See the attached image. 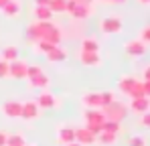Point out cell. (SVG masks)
Masks as SVG:
<instances>
[{
    "instance_id": "obj_1",
    "label": "cell",
    "mask_w": 150,
    "mask_h": 146,
    "mask_svg": "<svg viewBox=\"0 0 150 146\" xmlns=\"http://www.w3.org/2000/svg\"><path fill=\"white\" fill-rule=\"evenodd\" d=\"M26 41H30V43L47 41V43H53V45H61L63 30L53 21H35V23H30L26 26Z\"/></svg>"
},
{
    "instance_id": "obj_2",
    "label": "cell",
    "mask_w": 150,
    "mask_h": 146,
    "mask_svg": "<svg viewBox=\"0 0 150 146\" xmlns=\"http://www.w3.org/2000/svg\"><path fill=\"white\" fill-rule=\"evenodd\" d=\"M83 120H85V128L91 132V134H100L101 128H103V122H105V116L101 110H93V108H85L83 112Z\"/></svg>"
},
{
    "instance_id": "obj_3",
    "label": "cell",
    "mask_w": 150,
    "mask_h": 146,
    "mask_svg": "<svg viewBox=\"0 0 150 146\" xmlns=\"http://www.w3.org/2000/svg\"><path fill=\"white\" fill-rule=\"evenodd\" d=\"M101 112H103L105 120L120 122V124H122V120L128 116V106H126L124 101H120V99H114L112 103L103 106V108H101Z\"/></svg>"
},
{
    "instance_id": "obj_4",
    "label": "cell",
    "mask_w": 150,
    "mask_h": 146,
    "mask_svg": "<svg viewBox=\"0 0 150 146\" xmlns=\"http://www.w3.org/2000/svg\"><path fill=\"white\" fill-rule=\"evenodd\" d=\"M100 28H101V33H105V35H118V33H122L124 23H122L120 16H105L100 23Z\"/></svg>"
},
{
    "instance_id": "obj_5",
    "label": "cell",
    "mask_w": 150,
    "mask_h": 146,
    "mask_svg": "<svg viewBox=\"0 0 150 146\" xmlns=\"http://www.w3.org/2000/svg\"><path fill=\"white\" fill-rule=\"evenodd\" d=\"M26 69H28V63L23 61V59H14L8 63V77L21 81V79H26Z\"/></svg>"
},
{
    "instance_id": "obj_6",
    "label": "cell",
    "mask_w": 150,
    "mask_h": 146,
    "mask_svg": "<svg viewBox=\"0 0 150 146\" xmlns=\"http://www.w3.org/2000/svg\"><path fill=\"white\" fill-rule=\"evenodd\" d=\"M37 103H39V108H41V110H55V108H59V106H61V103H59V99H57V96H55V94H51V91H47V89H43V91L39 94Z\"/></svg>"
},
{
    "instance_id": "obj_7",
    "label": "cell",
    "mask_w": 150,
    "mask_h": 146,
    "mask_svg": "<svg viewBox=\"0 0 150 146\" xmlns=\"http://www.w3.org/2000/svg\"><path fill=\"white\" fill-rule=\"evenodd\" d=\"M77 59H79V63L85 65V67H100L101 65V55L100 53H89V51H81V49H79Z\"/></svg>"
},
{
    "instance_id": "obj_8",
    "label": "cell",
    "mask_w": 150,
    "mask_h": 146,
    "mask_svg": "<svg viewBox=\"0 0 150 146\" xmlns=\"http://www.w3.org/2000/svg\"><path fill=\"white\" fill-rule=\"evenodd\" d=\"M41 116V108H39V103L37 101H25L23 103V112H21V118L26 122H33V120H37Z\"/></svg>"
},
{
    "instance_id": "obj_9",
    "label": "cell",
    "mask_w": 150,
    "mask_h": 146,
    "mask_svg": "<svg viewBox=\"0 0 150 146\" xmlns=\"http://www.w3.org/2000/svg\"><path fill=\"white\" fill-rule=\"evenodd\" d=\"M124 51H126V55L128 57H142L144 53H146V45L140 41V39H134V41H128L124 45Z\"/></svg>"
},
{
    "instance_id": "obj_10",
    "label": "cell",
    "mask_w": 150,
    "mask_h": 146,
    "mask_svg": "<svg viewBox=\"0 0 150 146\" xmlns=\"http://www.w3.org/2000/svg\"><path fill=\"white\" fill-rule=\"evenodd\" d=\"M75 142H79L81 146H93L96 144V134H91L85 126L75 128Z\"/></svg>"
},
{
    "instance_id": "obj_11",
    "label": "cell",
    "mask_w": 150,
    "mask_h": 146,
    "mask_svg": "<svg viewBox=\"0 0 150 146\" xmlns=\"http://www.w3.org/2000/svg\"><path fill=\"white\" fill-rule=\"evenodd\" d=\"M21 112H23V103L16 99H8L2 103V114L6 118H21Z\"/></svg>"
},
{
    "instance_id": "obj_12",
    "label": "cell",
    "mask_w": 150,
    "mask_h": 146,
    "mask_svg": "<svg viewBox=\"0 0 150 146\" xmlns=\"http://www.w3.org/2000/svg\"><path fill=\"white\" fill-rule=\"evenodd\" d=\"M128 110H132V112L138 114V116L150 112V97H134V99H130Z\"/></svg>"
},
{
    "instance_id": "obj_13",
    "label": "cell",
    "mask_w": 150,
    "mask_h": 146,
    "mask_svg": "<svg viewBox=\"0 0 150 146\" xmlns=\"http://www.w3.org/2000/svg\"><path fill=\"white\" fill-rule=\"evenodd\" d=\"M57 142L63 146L75 142V128H71V126H59L57 128Z\"/></svg>"
},
{
    "instance_id": "obj_14",
    "label": "cell",
    "mask_w": 150,
    "mask_h": 146,
    "mask_svg": "<svg viewBox=\"0 0 150 146\" xmlns=\"http://www.w3.org/2000/svg\"><path fill=\"white\" fill-rule=\"evenodd\" d=\"M81 103L85 108H93V110H101V94L100 91H87L81 97Z\"/></svg>"
},
{
    "instance_id": "obj_15",
    "label": "cell",
    "mask_w": 150,
    "mask_h": 146,
    "mask_svg": "<svg viewBox=\"0 0 150 146\" xmlns=\"http://www.w3.org/2000/svg\"><path fill=\"white\" fill-rule=\"evenodd\" d=\"M69 14L73 16L75 21H85V18H89L93 14V4H77Z\"/></svg>"
},
{
    "instance_id": "obj_16",
    "label": "cell",
    "mask_w": 150,
    "mask_h": 146,
    "mask_svg": "<svg viewBox=\"0 0 150 146\" xmlns=\"http://www.w3.org/2000/svg\"><path fill=\"white\" fill-rule=\"evenodd\" d=\"M28 85L35 87V89H47L51 85V79L45 71H41V73H37V75H33V77H28Z\"/></svg>"
},
{
    "instance_id": "obj_17",
    "label": "cell",
    "mask_w": 150,
    "mask_h": 146,
    "mask_svg": "<svg viewBox=\"0 0 150 146\" xmlns=\"http://www.w3.org/2000/svg\"><path fill=\"white\" fill-rule=\"evenodd\" d=\"M0 12H2L6 18H16L18 12H21V2H18V0H8Z\"/></svg>"
},
{
    "instance_id": "obj_18",
    "label": "cell",
    "mask_w": 150,
    "mask_h": 146,
    "mask_svg": "<svg viewBox=\"0 0 150 146\" xmlns=\"http://www.w3.org/2000/svg\"><path fill=\"white\" fill-rule=\"evenodd\" d=\"M45 57H47L49 63H63V61L67 59V51L61 47V45H57V47L53 49V51H49Z\"/></svg>"
},
{
    "instance_id": "obj_19",
    "label": "cell",
    "mask_w": 150,
    "mask_h": 146,
    "mask_svg": "<svg viewBox=\"0 0 150 146\" xmlns=\"http://www.w3.org/2000/svg\"><path fill=\"white\" fill-rule=\"evenodd\" d=\"M136 81H138V77H134V75H122V77H120V81H118V89H120L124 96H128Z\"/></svg>"
},
{
    "instance_id": "obj_20",
    "label": "cell",
    "mask_w": 150,
    "mask_h": 146,
    "mask_svg": "<svg viewBox=\"0 0 150 146\" xmlns=\"http://www.w3.org/2000/svg\"><path fill=\"white\" fill-rule=\"evenodd\" d=\"M118 142V134H110V132H100L96 136V144L100 146H114Z\"/></svg>"
},
{
    "instance_id": "obj_21",
    "label": "cell",
    "mask_w": 150,
    "mask_h": 146,
    "mask_svg": "<svg viewBox=\"0 0 150 146\" xmlns=\"http://www.w3.org/2000/svg\"><path fill=\"white\" fill-rule=\"evenodd\" d=\"M81 51H89V53H100V43L93 37H85L81 41Z\"/></svg>"
},
{
    "instance_id": "obj_22",
    "label": "cell",
    "mask_w": 150,
    "mask_h": 146,
    "mask_svg": "<svg viewBox=\"0 0 150 146\" xmlns=\"http://www.w3.org/2000/svg\"><path fill=\"white\" fill-rule=\"evenodd\" d=\"M35 18L37 21H53V12L49 6H35Z\"/></svg>"
},
{
    "instance_id": "obj_23",
    "label": "cell",
    "mask_w": 150,
    "mask_h": 146,
    "mask_svg": "<svg viewBox=\"0 0 150 146\" xmlns=\"http://www.w3.org/2000/svg\"><path fill=\"white\" fill-rule=\"evenodd\" d=\"M2 59L4 61H14V59H18V49L14 47V45H8V47L2 49Z\"/></svg>"
},
{
    "instance_id": "obj_24",
    "label": "cell",
    "mask_w": 150,
    "mask_h": 146,
    "mask_svg": "<svg viewBox=\"0 0 150 146\" xmlns=\"http://www.w3.org/2000/svg\"><path fill=\"white\" fill-rule=\"evenodd\" d=\"M6 146H26V138L25 134H8V140H6Z\"/></svg>"
},
{
    "instance_id": "obj_25",
    "label": "cell",
    "mask_w": 150,
    "mask_h": 146,
    "mask_svg": "<svg viewBox=\"0 0 150 146\" xmlns=\"http://www.w3.org/2000/svg\"><path fill=\"white\" fill-rule=\"evenodd\" d=\"M49 8H51V12H53V14L67 12V0H51Z\"/></svg>"
},
{
    "instance_id": "obj_26",
    "label": "cell",
    "mask_w": 150,
    "mask_h": 146,
    "mask_svg": "<svg viewBox=\"0 0 150 146\" xmlns=\"http://www.w3.org/2000/svg\"><path fill=\"white\" fill-rule=\"evenodd\" d=\"M101 132H110V134H120V132H122V126H120V122L105 120V122H103V128H101Z\"/></svg>"
},
{
    "instance_id": "obj_27",
    "label": "cell",
    "mask_w": 150,
    "mask_h": 146,
    "mask_svg": "<svg viewBox=\"0 0 150 146\" xmlns=\"http://www.w3.org/2000/svg\"><path fill=\"white\" fill-rule=\"evenodd\" d=\"M128 97H130V99H134V97H146V96H144V83H142L140 79H138V81L134 83V87L130 89Z\"/></svg>"
},
{
    "instance_id": "obj_28",
    "label": "cell",
    "mask_w": 150,
    "mask_h": 146,
    "mask_svg": "<svg viewBox=\"0 0 150 146\" xmlns=\"http://www.w3.org/2000/svg\"><path fill=\"white\" fill-rule=\"evenodd\" d=\"M37 45V53H43V55H47L49 51L57 47V45H53V43H47V41H39V43H35Z\"/></svg>"
},
{
    "instance_id": "obj_29",
    "label": "cell",
    "mask_w": 150,
    "mask_h": 146,
    "mask_svg": "<svg viewBox=\"0 0 150 146\" xmlns=\"http://www.w3.org/2000/svg\"><path fill=\"white\" fill-rule=\"evenodd\" d=\"M100 94H101V108H103V106H108V103H112V101L116 99L114 91H100Z\"/></svg>"
},
{
    "instance_id": "obj_30",
    "label": "cell",
    "mask_w": 150,
    "mask_h": 146,
    "mask_svg": "<svg viewBox=\"0 0 150 146\" xmlns=\"http://www.w3.org/2000/svg\"><path fill=\"white\" fill-rule=\"evenodd\" d=\"M128 146H146V138L144 136H132L130 140H128Z\"/></svg>"
},
{
    "instance_id": "obj_31",
    "label": "cell",
    "mask_w": 150,
    "mask_h": 146,
    "mask_svg": "<svg viewBox=\"0 0 150 146\" xmlns=\"http://www.w3.org/2000/svg\"><path fill=\"white\" fill-rule=\"evenodd\" d=\"M138 39H140L144 45H150V24H148V26H144V28L140 30V37H138Z\"/></svg>"
},
{
    "instance_id": "obj_32",
    "label": "cell",
    "mask_w": 150,
    "mask_h": 146,
    "mask_svg": "<svg viewBox=\"0 0 150 146\" xmlns=\"http://www.w3.org/2000/svg\"><path fill=\"white\" fill-rule=\"evenodd\" d=\"M8 77V61L0 59V79H6Z\"/></svg>"
},
{
    "instance_id": "obj_33",
    "label": "cell",
    "mask_w": 150,
    "mask_h": 146,
    "mask_svg": "<svg viewBox=\"0 0 150 146\" xmlns=\"http://www.w3.org/2000/svg\"><path fill=\"white\" fill-rule=\"evenodd\" d=\"M140 124H142L144 128H148V130H150V112H146V114L140 116Z\"/></svg>"
},
{
    "instance_id": "obj_34",
    "label": "cell",
    "mask_w": 150,
    "mask_h": 146,
    "mask_svg": "<svg viewBox=\"0 0 150 146\" xmlns=\"http://www.w3.org/2000/svg\"><path fill=\"white\" fill-rule=\"evenodd\" d=\"M6 140H8V134L4 130H0V146H6Z\"/></svg>"
},
{
    "instance_id": "obj_35",
    "label": "cell",
    "mask_w": 150,
    "mask_h": 146,
    "mask_svg": "<svg viewBox=\"0 0 150 146\" xmlns=\"http://www.w3.org/2000/svg\"><path fill=\"white\" fill-rule=\"evenodd\" d=\"M142 81H150V65L142 71Z\"/></svg>"
},
{
    "instance_id": "obj_36",
    "label": "cell",
    "mask_w": 150,
    "mask_h": 146,
    "mask_svg": "<svg viewBox=\"0 0 150 146\" xmlns=\"http://www.w3.org/2000/svg\"><path fill=\"white\" fill-rule=\"evenodd\" d=\"M144 83V96L150 97V81H142Z\"/></svg>"
},
{
    "instance_id": "obj_37",
    "label": "cell",
    "mask_w": 150,
    "mask_h": 146,
    "mask_svg": "<svg viewBox=\"0 0 150 146\" xmlns=\"http://www.w3.org/2000/svg\"><path fill=\"white\" fill-rule=\"evenodd\" d=\"M75 6H77V2H75V0H67V12H71Z\"/></svg>"
},
{
    "instance_id": "obj_38",
    "label": "cell",
    "mask_w": 150,
    "mask_h": 146,
    "mask_svg": "<svg viewBox=\"0 0 150 146\" xmlns=\"http://www.w3.org/2000/svg\"><path fill=\"white\" fill-rule=\"evenodd\" d=\"M37 2V6H49L51 4V0H35Z\"/></svg>"
},
{
    "instance_id": "obj_39",
    "label": "cell",
    "mask_w": 150,
    "mask_h": 146,
    "mask_svg": "<svg viewBox=\"0 0 150 146\" xmlns=\"http://www.w3.org/2000/svg\"><path fill=\"white\" fill-rule=\"evenodd\" d=\"M126 0H108V4H124Z\"/></svg>"
},
{
    "instance_id": "obj_40",
    "label": "cell",
    "mask_w": 150,
    "mask_h": 146,
    "mask_svg": "<svg viewBox=\"0 0 150 146\" xmlns=\"http://www.w3.org/2000/svg\"><path fill=\"white\" fill-rule=\"evenodd\" d=\"M75 2H77V4H91L93 0H75Z\"/></svg>"
},
{
    "instance_id": "obj_41",
    "label": "cell",
    "mask_w": 150,
    "mask_h": 146,
    "mask_svg": "<svg viewBox=\"0 0 150 146\" xmlns=\"http://www.w3.org/2000/svg\"><path fill=\"white\" fill-rule=\"evenodd\" d=\"M138 4H142V6H150V0H138Z\"/></svg>"
},
{
    "instance_id": "obj_42",
    "label": "cell",
    "mask_w": 150,
    "mask_h": 146,
    "mask_svg": "<svg viewBox=\"0 0 150 146\" xmlns=\"http://www.w3.org/2000/svg\"><path fill=\"white\" fill-rule=\"evenodd\" d=\"M6 2H8V0H0V10L4 8V4H6Z\"/></svg>"
},
{
    "instance_id": "obj_43",
    "label": "cell",
    "mask_w": 150,
    "mask_h": 146,
    "mask_svg": "<svg viewBox=\"0 0 150 146\" xmlns=\"http://www.w3.org/2000/svg\"><path fill=\"white\" fill-rule=\"evenodd\" d=\"M65 146H81L79 142H71V144H65Z\"/></svg>"
},
{
    "instance_id": "obj_44",
    "label": "cell",
    "mask_w": 150,
    "mask_h": 146,
    "mask_svg": "<svg viewBox=\"0 0 150 146\" xmlns=\"http://www.w3.org/2000/svg\"><path fill=\"white\" fill-rule=\"evenodd\" d=\"M26 146H39V144H26Z\"/></svg>"
}]
</instances>
